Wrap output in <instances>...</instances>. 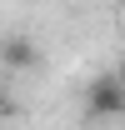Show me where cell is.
Returning a JSON list of instances; mask_svg holds the SVG:
<instances>
[{
  "mask_svg": "<svg viewBox=\"0 0 125 130\" xmlns=\"http://www.w3.org/2000/svg\"><path fill=\"white\" fill-rule=\"evenodd\" d=\"M120 5H125V0H120Z\"/></svg>",
  "mask_w": 125,
  "mask_h": 130,
  "instance_id": "5b68a950",
  "label": "cell"
},
{
  "mask_svg": "<svg viewBox=\"0 0 125 130\" xmlns=\"http://www.w3.org/2000/svg\"><path fill=\"white\" fill-rule=\"evenodd\" d=\"M115 80H120V85H125V55H120V65H115Z\"/></svg>",
  "mask_w": 125,
  "mask_h": 130,
  "instance_id": "277c9868",
  "label": "cell"
},
{
  "mask_svg": "<svg viewBox=\"0 0 125 130\" xmlns=\"http://www.w3.org/2000/svg\"><path fill=\"white\" fill-rule=\"evenodd\" d=\"M10 115V95H5V85H0V120Z\"/></svg>",
  "mask_w": 125,
  "mask_h": 130,
  "instance_id": "3957f363",
  "label": "cell"
},
{
  "mask_svg": "<svg viewBox=\"0 0 125 130\" xmlns=\"http://www.w3.org/2000/svg\"><path fill=\"white\" fill-rule=\"evenodd\" d=\"M85 120L105 125V120H125V85L115 75H95L85 85Z\"/></svg>",
  "mask_w": 125,
  "mask_h": 130,
  "instance_id": "6da1fadb",
  "label": "cell"
},
{
  "mask_svg": "<svg viewBox=\"0 0 125 130\" xmlns=\"http://www.w3.org/2000/svg\"><path fill=\"white\" fill-rule=\"evenodd\" d=\"M0 65L15 70V75H25V70L40 65V45H35L30 35H5V40H0Z\"/></svg>",
  "mask_w": 125,
  "mask_h": 130,
  "instance_id": "7a4b0ae2",
  "label": "cell"
}]
</instances>
